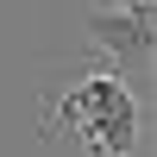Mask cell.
<instances>
[{
	"mask_svg": "<svg viewBox=\"0 0 157 157\" xmlns=\"http://www.w3.org/2000/svg\"><path fill=\"white\" fill-rule=\"evenodd\" d=\"M63 126H69L75 145H88L94 157H132V145H138V107H132V94H126L120 75H82L44 113V138H57Z\"/></svg>",
	"mask_w": 157,
	"mask_h": 157,
	"instance_id": "6da1fadb",
	"label": "cell"
},
{
	"mask_svg": "<svg viewBox=\"0 0 157 157\" xmlns=\"http://www.w3.org/2000/svg\"><path fill=\"white\" fill-rule=\"evenodd\" d=\"M88 44L107 50V57H120V63L151 57V6H107L101 0L88 13Z\"/></svg>",
	"mask_w": 157,
	"mask_h": 157,
	"instance_id": "7a4b0ae2",
	"label": "cell"
}]
</instances>
